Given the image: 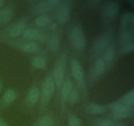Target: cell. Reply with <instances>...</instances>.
<instances>
[{
	"label": "cell",
	"instance_id": "6da1fadb",
	"mask_svg": "<svg viewBox=\"0 0 134 126\" xmlns=\"http://www.w3.org/2000/svg\"><path fill=\"white\" fill-rule=\"evenodd\" d=\"M70 68L72 77L77 83V87L83 95L85 101H86L88 98V91L85 71L78 59L75 57L72 58L70 62Z\"/></svg>",
	"mask_w": 134,
	"mask_h": 126
},
{
	"label": "cell",
	"instance_id": "7a4b0ae2",
	"mask_svg": "<svg viewBox=\"0 0 134 126\" xmlns=\"http://www.w3.org/2000/svg\"><path fill=\"white\" fill-rule=\"evenodd\" d=\"M113 30H107L99 35L92 43L90 50V59L92 60L101 57L106 49L112 42Z\"/></svg>",
	"mask_w": 134,
	"mask_h": 126
},
{
	"label": "cell",
	"instance_id": "3957f363",
	"mask_svg": "<svg viewBox=\"0 0 134 126\" xmlns=\"http://www.w3.org/2000/svg\"><path fill=\"white\" fill-rule=\"evenodd\" d=\"M56 89V86L51 76L46 77L42 83L39 97V112H44L50 101L52 99Z\"/></svg>",
	"mask_w": 134,
	"mask_h": 126
},
{
	"label": "cell",
	"instance_id": "277c9868",
	"mask_svg": "<svg viewBox=\"0 0 134 126\" xmlns=\"http://www.w3.org/2000/svg\"><path fill=\"white\" fill-rule=\"evenodd\" d=\"M67 62H68V52L67 50H64L62 52L58 59L55 63L51 75L52 80L55 83V86L58 92L60 91L62 85L65 80Z\"/></svg>",
	"mask_w": 134,
	"mask_h": 126
},
{
	"label": "cell",
	"instance_id": "5b68a950",
	"mask_svg": "<svg viewBox=\"0 0 134 126\" xmlns=\"http://www.w3.org/2000/svg\"><path fill=\"white\" fill-rule=\"evenodd\" d=\"M5 42L25 53H36L43 56H46V52L38 42L26 39H6Z\"/></svg>",
	"mask_w": 134,
	"mask_h": 126
},
{
	"label": "cell",
	"instance_id": "8992f818",
	"mask_svg": "<svg viewBox=\"0 0 134 126\" xmlns=\"http://www.w3.org/2000/svg\"><path fill=\"white\" fill-rule=\"evenodd\" d=\"M69 43L77 52L82 53L86 48V37L85 32L80 25L75 24L69 30Z\"/></svg>",
	"mask_w": 134,
	"mask_h": 126
},
{
	"label": "cell",
	"instance_id": "52a82bcc",
	"mask_svg": "<svg viewBox=\"0 0 134 126\" xmlns=\"http://www.w3.org/2000/svg\"><path fill=\"white\" fill-rule=\"evenodd\" d=\"M107 70V66L102 57H99L94 60L88 76V85L92 86L102 77Z\"/></svg>",
	"mask_w": 134,
	"mask_h": 126
},
{
	"label": "cell",
	"instance_id": "ba28073f",
	"mask_svg": "<svg viewBox=\"0 0 134 126\" xmlns=\"http://www.w3.org/2000/svg\"><path fill=\"white\" fill-rule=\"evenodd\" d=\"M27 18L22 17L10 24L5 30L7 39H14L22 35L24 30L27 28Z\"/></svg>",
	"mask_w": 134,
	"mask_h": 126
},
{
	"label": "cell",
	"instance_id": "9c48e42d",
	"mask_svg": "<svg viewBox=\"0 0 134 126\" xmlns=\"http://www.w3.org/2000/svg\"><path fill=\"white\" fill-rule=\"evenodd\" d=\"M73 1H60L54 9V18L56 22L63 25L68 22L71 16V10Z\"/></svg>",
	"mask_w": 134,
	"mask_h": 126
},
{
	"label": "cell",
	"instance_id": "30bf717a",
	"mask_svg": "<svg viewBox=\"0 0 134 126\" xmlns=\"http://www.w3.org/2000/svg\"><path fill=\"white\" fill-rule=\"evenodd\" d=\"M120 5L117 2L114 1H105L102 7V17L106 22L114 20L119 14Z\"/></svg>",
	"mask_w": 134,
	"mask_h": 126
},
{
	"label": "cell",
	"instance_id": "8fae6325",
	"mask_svg": "<svg viewBox=\"0 0 134 126\" xmlns=\"http://www.w3.org/2000/svg\"><path fill=\"white\" fill-rule=\"evenodd\" d=\"M24 39L47 43L49 35L43 30L34 28H27L22 34Z\"/></svg>",
	"mask_w": 134,
	"mask_h": 126
},
{
	"label": "cell",
	"instance_id": "7c38bea8",
	"mask_svg": "<svg viewBox=\"0 0 134 126\" xmlns=\"http://www.w3.org/2000/svg\"><path fill=\"white\" fill-rule=\"evenodd\" d=\"M59 0H42L36 2L32 8V13L35 14H47V13L54 10L60 3Z\"/></svg>",
	"mask_w": 134,
	"mask_h": 126
},
{
	"label": "cell",
	"instance_id": "4fadbf2b",
	"mask_svg": "<svg viewBox=\"0 0 134 126\" xmlns=\"http://www.w3.org/2000/svg\"><path fill=\"white\" fill-rule=\"evenodd\" d=\"M74 86L71 79L69 77H66L64 80L60 90L59 91L60 94V105H61V110L63 113L65 112L66 110L67 104H68V98L69 95L72 88Z\"/></svg>",
	"mask_w": 134,
	"mask_h": 126
},
{
	"label": "cell",
	"instance_id": "5bb4252c",
	"mask_svg": "<svg viewBox=\"0 0 134 126\" xmlns=\"http://www.w3.org/2000/svg\"><path fill=\"white\" fill-rule=\"evenodd\" d=\"M16 13L15 5L13 2L9 3L0 9V25H7L13 19Z\"/></svg>",
	"mask_w": 134,
	"mask_h": 126
},
{
	"label": "cell",
	"instance_id": "9a60e30c",
	"mask_svg": "<svg viewBox=\"0 0 134 126\" xmlns=\"http://www.w3.org/2000/svg\"><path fill=\"white\" fill-rule=\"evenodd\" d=\"M107 66V69L112 66L116 57V50L114 41L111 42L101 56Z\"/></svg>",
	"mask_w": 134,
	"mask_h": 126
},
{
	"label": "cell",
	"instance_id": "2e32d148",
	"mask_svg": "<svg viewBox=\"0 0 134 126\" xmlns=\"http://www.w3.org/2000/svg\"><path fill=\"white\" fill-rule=\"evenodd\" d=\"M47 45L50 51L53 53H56L58 51L60 45V35L59 33L55 31L49 35Z\"/></svg>",
	"mask_w": 134,
	"mask_h": 126
},
{
	"label": "cell",
	"instance_id": "e0dca14e",
	"mask_svg": "<svg viewBox=\"0 0 134 126\" xmlns=\"http://www.w3.org/2000/svg\"><path fill=\"white\" fill-rule=\"evenodd\" d=\"M85 110L91 115H101L107 111V108L96 102H89L85 105Z\"/></svg>",
	"mask_w": 134,
	"mask_h": 126
},
{
	"label": "cell",
	"instance_id": "ac0fdd59",
	"mask_svg": "<svg viewBox=\"0 0 134 126\" xmlns=\"http://www.w3.org/2000/svg\"><path fill=\"white\" fill-rule=\"evenodd\" d=\"M40 97V89L37 87H33L29 90L26 96V101L27 104L30 106L36 104Z\"/></svg>",
	"mask_w": 134,
	"mask_h": 126
},
{
	"label": "cell",
	"instance_id": "d6986e66",
	"mask_svg": "<svg viewBox=\"0 0 134 126\" xmlns=\"http://www.w3.org/2000/svg\"><path fill=\"white\" fill-rule=\"evenodd\" d=\"M134 33L133 28H128L120 31L119 43L120 46L133 42Z\"/></svg>",
	"mask_w": 134,
	"mask_h": 126
},
{
	"label": "cell",
	"instance_id": "ffe728a7",
	"mask_svg": "<svg viewBox=\"0 0 134 126\" xmlns=\"http://www.w3.org/2000/svg\"><path fill=\"white\" fill-rule=\"evenodd\" d=\"M52 22V18L48 14H42L37 15L34 20V24L40 28H47Z\"/></svg>",
	"mask_w": 134,
	"mask_h": 126
},
{
	"label": "cell",
	"instance_id": "44dd1931",
	"mask_svg": "<svg viewBox=\"0 0 134 126\" xmlns=\"http://www.w3.org/2000/svg\"><path fill=\"white\" fill-rule=\"evenodd\" d=\"M134 22L133 14L130 12L125 13L122 15L120 24V31L128 28H133Z\"/></svg>",
	"mask_w": 134,
	"mask_h": 126
},
{
	"label": "cell",
	"instance_id": "7402d4cb",
	"mask_svg": "<svg viewBox=\"0 0 134 126\" xmlns=\"http://www.w3.org/2000/svg\"><path fill=\"white\" fill-rule=\"evenodd\" d=\"M17 98V94L14 90L12 89H8L4 93L1 101L3 106H8L16 101Z\"/></svg>",
	"mask_w": 134,
	"mask_h": 126
},
{
	"label": "cell",
	"instance_id": "603a6c76",
	"mask_svg": "<svg viewBox=\"0 0 134 126\" xmlns=\"http://www.w3.org/2000/svg\"><path fill=\"white\" fill-rule=\"evenodd\" d=\"M134 109H128V110H122L119 111L112 112L111 117L113 121H121L126 118H130L133 114Z\"/></svg>",
	"mask_w": 134,
	"mask_h": 126
},
{
	"label": "cell",
	"instance_id": "cb8c5ba5",
	"mask_svg": "<svg viewBox=\"0 0 134 126\" xmlns=\"http://www.w3.org/2000/svg\"><path fill=\"white\" fill-rule=\"evenodd\" d=\"M54 124V119L51 115L43 116L37 120L36 122L30 126H53Z\"/></svg>",
	"mask_w": 134,
	"mask_h": 126
},
{
	"label": "cell",
	"instance_id": "d4e9b609",
	"mask_svg": "<svg viewBox=\"0 0 134 126\" xmlns=\"http://www.w3.org/2000/svg\"><path fill=\"white\" fill-rule=\"evenodd\" d=\"M47 62L45 56L38 55L33 59L31 61V66L34 69L44 70L47 68Z\"/></svg>",
	"mask_w": 134,
	"mask_h": 126
},
{
	"label": "cell",
	"instance_id": "484cf974",
	"mask_svg": "<svg viewBox=\"0 0 134 126\" xmlns=\"http://www.w3.org/2000/svg\"><path fill=\"white\" fill-rule=\"evenodd\" d=\"M81 98V92L76 85H74L71 91L68 98V104L71 105L78 103Z\"/></svg>",
	"mask_w": 134,
	"mask_h": 126
},
{
	"label": "cell",
	"instance_id": "4316f807",
	"mask_svg": "<svg viewBox=\"0 0 134 126\" xmlns=\"http://www.w3.org/2000/svg\"><path fill=\"white\" fill-rule=\"evenodd\" d=\"M119 99L128 106L131 107H134V91L132 89L128 93L123 94Z\"/></svg>",
	"mask_w": 134,
	"mask_h": 126
},
{
	"label": "cell",
	"instance_id": "83f0119b",
	"mask_svg": "<svg viewBox=\"0 0 134 126\" xmlns=\"http://www.w3.org/2000/svg\"><path fill=\"white\" fill-rule=\"evenodd\" d=\"M134 50V44L133 42L124 45L120 46V49L119 50V53L120 55H127V54L132 53Z\"/></svg>",
	"mask_w": 134,
	"mask_h": 126
},
{
	"label": "cell",
	"instance_id": "f1b7e54d",
	"mask_svg": "<svg viewBox=\"0 0 134 126\" xmlns=\"http://www.w3.org/2000/svg\"><path fill=\"white\" fill-rule=\"evenodd\" d=\"M68 126H81V119L77 116L73 114L68 115Z\"/></svg>",
	"mask_w": 134,
	"mask_h": 126
},
{
	"label": "cell",
	"instance_id": "f546056e",
	"mask_svg": "<svg viewBox=\"0 0 134 126\" xmlns=\"http://www.w3.org/2000/svg\"><path fill=\"white\" fill-rule=\"evenodd\" d=\"M115 121L108 118H98L95 121V126H112Z\"/></svg>",
	"mask_w": 134,
	"mask_h": 126
},
{
	"label": "cell",
	"instance_id": "4dcf8cb0",
	"mask_svg": "<svg viewBox=\"0 0 134 126\" xmlns=\"http://www.w3.org/2000/svg\"><path fill=\"white\" fill-rule=\"evenodd\" d=\"M112 126H126V123H124V122H114Z\"/></svg>",
	"mask_w": 134,
	"mask_h": 126
},
{
	"label": "cell",
	"instance_id": "1f68e13d",
	"mask_svg": "<svg viewBox=\"0 0 134 126\" xmlns=\"http://www.w3.org/2000/svg\"><path fill=\"white\" fill-rule=\"evenodd\" d=\"M0 126H8V125L5 123V121L1 116H0Z\"/></svg>",
	"mask_w": 134,
	"mask_h": 126
},
{
	"label": "cell",
	"instance_id": "d6a6232c",
	"mask_svg": "<svg viewBox=\"0 0 134 126\" xmlns=\"http://www.w3.org/2000/svg\"><path fill=\"white\" fill-rule=\"evenodd\" d=\"M7 3V1H4V0H0V9L1 8L3 7Z\"/></svg>",
	"mask_w": 134,
	"mask_h": 126
},
{
	"label": "cell",
	"instance_id": "836d02e7",
	"mask_svg": "<svg viewBox=\"0 0 134 126\" xmlns=\"http://www.w3.org/2000/svg\"><path fill=\"white\" fill-rule=\"evenodd\" d=\"M1 89H2V82H1V81L0 80V92H1Z\"/></svg>",
	"mask_w": 134,
	"mask_h": 126
}]
</instances>
